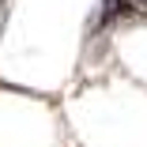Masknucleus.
Masks as SVG:
<instances>
[{
  "mask_svg": "<svg viewBox=\"0 0 147 147\" xmlns=\"http://www.w3.org/2000/svg\"><path fill=\"white\" fill-rule=\"evenodd\" d=\"M136 0H106L102 4V23H113V19H128V15H136Z\"/></svg>",
  "mask_w": 147,
  "mask_h": 147,
  "instance_id": "obj_1",
  "label": "nucleus"
}]
</instances>
